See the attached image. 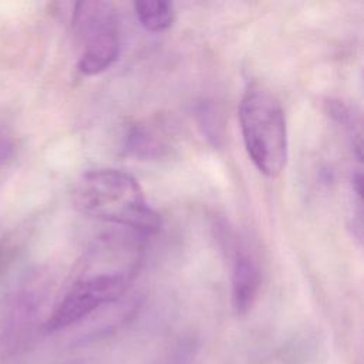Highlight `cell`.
Instances as JSON below:
<instances>
[{
    "instance_id": "6da1fadb",
    "label": "cell",
    "mask_w": 364,
    "mask_h": 364,
    "mask_svg": "<svg viewBox=\"0 0 364 364\" xmlns=\"http://www.w3.org/2000/svg\"><path fill=\"white\" fill-rule=\"evenodd\" d=\"M141 262L142 247L136 236L114 233L98 239L90 252L87 269L64 294L46 328H65L118 300L129 287Z\"/></svg>"
},
{
    "instance_id": "7a4b0ae2",
    "label": "cell",
    "mask_w": 364,
    "mask_h": 364,
    "mask_svg": "<svg viewBox=\"0 0 364 364\" xmlns=\"http://www.w3.org/2000/svg\"><path fill=\"white\" fill-rule=\"evenodd\" d=\"M73 202L84 215L138 235H154L161 228V216L138 181L121 169L101 168L82 173L74 185Z\"/></svg>"
},
{
    "instance_id": "3957f363",
    "label": "cell",
    "mask_w": 364,
    "mask_h": 364,
    "mask_svg": "<svg viewBox=\"0 0 364 364\" xmlns=\"http://www.w3.org/2000/svg\"><path fill=\"white\" fill-rule=\"evenodd\" d=\"M239 124L247 156L260 173L279 176L287 162V127L279 100L264 87L252 84L239 104Z\"/></svg>"
},
{
    "instance_id": "9c48e42d",
    "label": "cell",
    "mask_w": 364,
    "mask_h": 364,
    "mask_svg": "<svg viewBox=\"0 0 364 364\" xmlns=\"http://www.w3.org/2000/svg\"><path fill=\"white\" fill-rule=\"evenodd\" d=\"M65 364H101V363L92 361V360H78V361H71V363H65Z\"/></svg>"
},
{
    "instance_id": "ba28073f",
    "label": "cell",
    "mask_w": 364,
    "mask_h": 364,
    "mask_svg": "<svg viewBox=\"0 0 364 364\" xmlns=\"http://www.w3.org/2000/svg\"><path fill=\"white\" fill-rule=\"evenodd\" d=\"M14 154V145L7 138H0V165L11 159Z\"/></svg>"
},
{
    "instance_id": "277c9868",
    "label": "cell",
    "mask_w": 364,
    "mask_h": 364,
    "mask_svg": "<svg viewBox=\"0 0 364 364\" xmlns=\"http://www.w3.org/2000/svg\"><path fill=\"white\" fill-rule=\"evenodd\" d=\"M73 26L82 43L78 71L84 75L105 71L119 54V31L114 6L109 1H80L73 11Z\"/></svg>"
},
{
    "instance_id": "5b68a950",
    "label": "cell",
    "mask_w": 364,
    "mask_h": 364,
    "mask_svg": "<svg viewBox=\"0 0 364 364\" xmlns=\"http://www.w3.org/2000/svg\"><path fill=\"white\" fill-rule=\"evenodd\" d=\"M230 284L233 310L243 316L253 307L262 284L259 266L245 249L235 250Z\"/></svg>"
},
{
    "instance_id": "8992f818",
    "label": "cell",
    "mask_w": 364,
    "mask_h": 364,
    "mask_svg": "<svg viewBox=\"0 0 364 364\" xmlns=\"http://www.w3.org/2000/svg\"><path fill=\"white\" fill-rule=\"evenodd\" d=\"M134 10L141 26L152 33L168 30L175 18L172 3L164 0H141L134 4Z\"/></svg>"
},
{
    "instance_id": "52a82bcc",
    "label": "cell",
    "mask_w": 364,
    "mask_h": 364,
    "mask_svg": "<svg viewBox=\"0 0 364 364\" xmlns=\"http://www.w3.org/2000/svg\"><path fill=\"white\" fill-rule=\"evenodd\" d=\"M18 252V243L11 236L4 237L0 242V274L9 269Z\"/></svg>"
}]
</instances>
